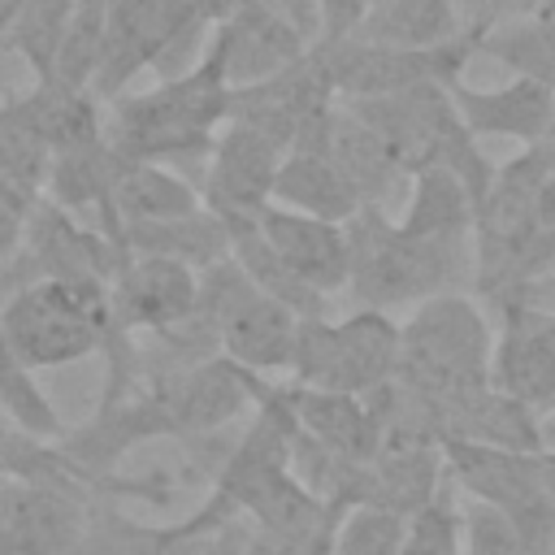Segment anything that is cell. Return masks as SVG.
<instances>
[{
  "label": "cell",
  "instance_id": "cell-41",
  "mask_svg": "<svg viewBox=\"0 0 555 555\" xmlns=\"http://www.w3.org/2000/svg\"><path fill=\"white\" fill-rule=\"evenodd\" d=\"M538 477H542L546 499L555 503V451H538Z\"/></svg>",
  "mask_w": 555,
  "mask_h": 555
},
{
  "label": "cell",
  "instance_id": "cell-15",
  "mask_svg": "<svg viewBox=\"0 0 555 555\" xmlns=\"http://www.w3.org/2000/svg\"><path fill=\"white\" fill-rule=\"evenodd\" d=\"M473 139H507L516 152L538 147L555 126V91L533 78H503L494 87H451Z\"/></svg>",
  "mask_w": 555,
  "mask_h": 555
},
{
  "label": "cell",
  "instance_id": "cell-5",
  "mask_svg": "<svg viewBox=\"0 0 555 555\" xmlns=\"http://www.w3.org/2000/svg\"><path fill=\"white\" fill-rule=\"evenodd\" d=\"M117 330L113 295L91 278L35 282L0 304V338L35 373L104 351Z\"/></svg>",
  "mask_w": 555,
  "mask_h": 555
},
{
  "label": "cell",
  "instance_id": "cell-9",
  "mask_svg": "<svg viewBox=\"0 0 555 555\" xmlns=\"http://www.w3.org/2000/svg\"><path fill=\"white\" fill-rule=\"evenodd\" d=\"M286 152L247 121H225L199 169V199L230 225H251L273 208V182Z\"/></svg>",
  "mask_w": 555,
  "mask_h": 555
},
{
  "label": "cell",
  "instance_id": "cell-2",
  "mask_svg": "<svg viewBox=\"0 0 555 555\" xmlns=\"http://www.w3.org/2000/svg\"><path fill=\"white\" fill-rule=\"evenodd\" d=\"M347 247H351L347 291L356 295L360 308L373 312L416 308L438 295H468L477 282L473 238H455V243L412 238L399 230L395 212L386 208H360L347 221Z\"/></svg>",
  "mask_w": 555,
  "mask_h": 555
},
{
  "label": "cell",
  "instance_id": "cell-33",
  "mask_svg": "<svg viewBox=\"0 0 555 555\" xmlns=\"http://www.w3.org/2000/svg\"><path fill=\"white\" fill-rule=\"evenodd\" d=\"M403 529H408V512H395L382 503H360V507L343 512L330 555H399Z\"/></svg>",
  "mask_w": 555,
  "mask_h": 555
},
{
  "label": "cell",
  "instance_id": "cell-16",
  "mask_svg": "<svg viewBox=\"0 0 555 555\" xmlns=\"http://www.w3.org/2000/svg\"><path fill=\"white\" fill-rule=\"evenodd\" d=\"M260 234L269 238V247L282 256V264L312 286L317 295H338L347 291L351 278V247H347V225L338 221H321L308 212H291V208H269L260 217Z\"/></svg>",
  "mask_w": 555,
  "mask_h": 555
},
{
  "label": "cell",
  "instance_id": "cell-18",
  "mask_svg": "<svg viewBox=\"0 0 555 555\" xmlns=\"http://www.w3.org/2000/svg\"><path fill=\"white\" fill-rule=\"evenodd\" d=\"M282 399H286L299 434H308L325 451L360 460V464H369L377 455V421L369 412V399L312 390V386H295V382H282Z\"/></svg>",
  "mask_w": 555,
  "mask_h": 555
},
{
  "label": "cell",
  "instance_id": "cell-17",
  "mask_svg": "<svg viewBox=\"0 0 555 555\" xmlns=\"http://www.w3.org/2000/svg\"><path fill=\"white\" fill-rule=\"evenodd\" d=\"M334 169L351 182V191L360 195L364 208H403V195H408V173L403 165L390 156V147L377 139V130H369L343 100L330 117V134H325V147H321Z\"/></svg>",
  "mask_w": 555,
  "mask_h": 555
},
{
  "label": "cell",
  "instance_id": "cell-27",
  "mask_svg": "<svg viewBox=\"0 0 555 555\" xmlns=\"http://www.w3.org/2000/svg\"><path fill=\"white\" fill-rule=\"evenodd\" d=\"M477 56L507 69V78H533L555 91V13H525L477 35Z\"/></svg>",
  "mask_w": 555,
  "mask_h": 555
},
{
  "label": "cell",
  "instance_id": "cell-39",
  "mask_svg": "<svg viewBox=\"0 0 555 555\" xmlns=\"http://www.w3.org/2000/svg\"><path fill=\"white\" fill-rule=\"evenodd\" d=\"M551 230H555V169L538 186V234H551Z\"/></svg>",
  "mask_w": 555,
  "mask_h": 555
},
{
  "label": "cell",
  "instance_id": "cell-44",
  "mask_svg": "<svg viewBox=\"0 0 555 555\" xmlns=\"http://www.w3.org/2000/svg\"><path fill=\"white\" fill-rule=\"evenodd\" d=\"M0 555H22V551H17V542H13V533H9L4 525H0Z\"/></svg>",
  "mask_w": 555,
  "mask_h": 555
},
{
  "label": "cell",
  "instance_id": "cell-23",
  "mask_svg": "<svg viewBox=\"0 0 555 555\" xmlns=\"http://www.w3.org/2000/svg\"><path fill=\"white\" fill-rule=\"evenodd\" d=\"M121 247H126V256H160V260H178V264L204 273V269H212L217 260L230 256V230L217 212L199 208L191 217L126 225Z\"/></svg>",
  "mask_w": 555,
  "mask_h": 555
},
{
  "label": "cell",
  "instance_id": "cell-30",
  "mask_svg": "<svg viewBox=\"0 0 555 555\" xmlns=\"http://www.w3.org/2000/svg\"><path fill=\"white\" fill-rule=\"evenodd\" d=\"M48 165H52V152L39 139V130L30 126L22 95L0 100V182H13L22 191L43 195Z\"/></svg>",
  "mask_w": 555,
  "mask_h": 555
},
{
  "label": "cell",
  "instance_id": "cell-42",
  "mask_svg": "<svg viewBox=\"0 0 555 555\" xmlns=\"http://www.w3.org/2000/svg\"><path fill=\"white\" fill-rule=\"evenodd\" d=\"M538 438H542V451H555V408L538 416Z\"/></svg>",
  "mask_w": 555,
  "mask_h": 555
},
{
  "label": "cell",
  "instance_id": "cell-7",
  "mask_svg": "<svg viewBox=\"0 0 555 555\" xmlns=\"http://www.w3.org/2000/svg\"><path fill=\"white\" fill-rule=\"evenodd\" d=\"M195 308L212 321V330L221 338V356L234 360L238 369H247L256 377L291 369L299 317L291 308H282L278 299H269L238 269L234 256H225V260H217L212 269L199 273Z\"/></svg>",
  "mask_w": 555,
  "mask_h": 555
},
{
  "label": "cell",
  "instance_id": "cell-29",
  "mask_svg": "<svg viewBox=\"0 0 555 555\" xmlns=\"http://www.w3.org/2000/svg\"><path fill=\"white\" fill-rule=\"evenodd\" d=\"M0 421L30 434V438H43V442H61L65 438V421L56 412V403L39 390L35 382V369H26L9 343L0 338Z\"/></svg>",
  "mask_w": 555,
  "mask_h": 555
},
{
  "label": "cell",
  "instance_id": "cell-6",
  "mask_svg": "<svg viewBox=\"0 0 555 555\" xmlns=\"http://www.w3.org/2000/svg\"><path fill=\"white\" fill-rule=\"evenodd\" d=\"M399 373V321L390 312L356 308L343 321H299L286 377L295 386L369 399Z\"/></svg>",
  "mask_w": 555,
  "mask_h": 555
},
{
  "label": "cell",
  "instance_id": "cell-19",
  "mask_svg": "<svg viewBox=\"0 0 555 555\" xmlns=\"http://www.w3.org/2000/svg\"><path fill=\"white\" fill-rule=\"evenodd\" d=\"M199 182H191L186 173L169 169V165H147V160H126L117 191H113V208L104 221V234L121 243L126 225H143V221H169V217H191L199 212ZM126 251V247H121Z\"/></svg>",
  "mask_w": 555,
  "mask_h": 555
},
{
  "label": "cell",
  "instance_id": "cell-32",
  "mask_svg": "<svg viewBox=\"0 0 555 555\" xmlns=\"http://www.w3.org/2000/svg\"><path fill=\"white\" fill-rule=\"evenodd\" d=\"M399 555H464V512H460V499H455L451 481L429 503L408 512Z\"/></svg>",
  "mask_w": 555,
  "mask_h": 555
},
{
  "label": "cell",
  "instance_id": "cell-12",
  "mask_svg": "<svg viewBox=\"0 0 555 555\" xmlns=\"http://www.w3.org/2000/svg\"><path fill=\"white\" fill-rule=\"evenodd\" d=\"M490 386L538 416L555 408V317L538 312L533 304L499 308Z\"/></svg>",
  "mask_w": 555,
  "mask_h": 555
},
{
  "label": "cell",
  "instance_id": "cell-11",
  "mask_svg": "<svg viewBox=\"0 0 555 555\" xmlns=\"http://www.w3.org/2000/svg\"><path fill=\"white\" fill-rule=\"evenodd\" d=\"M208 52L217 56L225 82L234 91H247V87H260L278 74H286L291 65H299L312 52V43L278 13L256 9V4H234L221 17V26L212 30Z\"/></svg>",
  "mask_w": 555,
  "mask_h": 555
},
{
  "label": "cell",
  "instance_id": "cell-34",
  "mask_svg": "<svg viewBox=\"0 0 555 555\" xmlns=\"http://www.w3.org/2000/svg\"><path fill=\"white\" fill-rule=\"evenodd\" d=\"M460 512H464V555H529L520 525L503 507L460 494Z\"/></svg>",
  "mask_w": 555,
  "mask_h": 555
},
{
  "label": "cell",
  "instance_id": "cell-24",
  "mask_svg": "<svg viewBox=\"0 0 555 555\" xmlns=\"http://www.w3.org/2000/svg\"><path fill=\"white\" fill-rule=\"evenodd\" d=\"M273 204L321 217V221H338V225H347L364 208L351 182L334 169L325 152H286L278 182H273Z\"/></svg>",
  "mask_w": 555,
  "mask_h": 555
},
{
  "label": "cell",
  "instance_id": "cell-20",
  "mask_svg": "<svg viewBox=\"0 0 555 555\" xmlns=\"http://www.w3.org/2000/svg\"><path fill=\"white\" fill-rule=\"evenodd\" d=\"M121 169H126V156H117L108 139H95V143L56 152L52 165H48L43 199H52L56 208H65V212H74V217L95 212V225L104 230Z\"/></svg>",
  "mask_w": 555,
  "mask_h": 555
},
{
  "label": "cell",
  "instance_id": "cell-10",
  "mask_svg": "<svg viewBox=\"0 0 555 555\" xmlns=\"http://www.w3.org/2000/svg\"><path fill=\"white\" fill-rule=\"evenodd\" d=\"M260 382L256 373L238 369L234 360L217 356L173 382H160V386H143L152 390L160 403H165V416H169V429L178 442H199V438H217L230 421H238L243 412H256L260 403Z\"/></svg>",
  "mask_w": 555,
  "mask_h": 555
},
{
  "label": "cell",
  "instance_id": "cell-35",
  "mask_svg": "<svg viewBox=\"0 0 555 555\" xmlns=\"http://www.w3.org/2000/svg\"><path fill=\"white\" fill-rule=\"evenodd\" d=\"M39 199L43 195H35V191H22L13 182H0V264L13 260V251L22 247L26 225H30V212H35Z\"/></svg>",
  "mask_w": 555,
  "mask_h": 555
},
{
  "label": "cell",
  "instance_id": "cell-21",
  "mask_svg": "<svg viewBox=\"0 0 555 555\" xmlns=\"http://www.w3.org/2000/svg\"><path fill=\"white\" fill-rule=\"evenodd\" d=\"M395 221L412 238H434V243L473 238L477 199H473L468 182L455 178L451 169H425V173H412L403 208Z\"/></svg>",
  "mask_w": 555,
  "mask_h": 555
},
{
  "label": "cell",
  "instance_id": "cell-25",
  "mask_svg": "<svg viewBox=\"0 0 555 555\" xmlns=\"http://www.w3.org/2000/svg\"><path fill=\"white\" fill-rule=\"evenodd\" d=\"M22 104L52 156L104 139V100L91 87H65L52 78L22 91Z\"/></svg>",
  "mask_w": 555,
  "mask_h": 555
},
{
  "label": "cell",
  "instance_id": "cell-22",
  "mask_svg": "<svg viewBox=\"0 0 555 555\" xmlns=\"http://www.w3.org/2000/svg\"><path fill=\"white\" fill-rule=\"evenodd\" d=\"M464 22L455 0H382L360 26H356V43H373V48H408V52H429V48H447L455 39H464Z\"/></svg>",
  "mask_w": 555,
  "mask_h": 555
},
{
  "label": "cell",
  "instance_id": "cell-4",
  "mask_svg": "<svg viewBox=\"0 0 555 555\" xmlns=\"http://www.w3.org/2000/svg\"><path fill=\"white\" fill-rule=\"evenodd\" d=\"M377 139L390 147V156L403 165V173H425V169H451L455 178L468 182L473 199L494 182L499 160L486 156L481 139L464 126L451 87H416L403 95H382V100H343Z\"/></svg>",
  "mask_w": 555,
  "mask_h": 555
},
{
  "label": "cell",
  "instance_id": "cell-45",
  "mask_svg": "<svg viewBox=\"0 0 555 555\" xmlns=\"http://www.w3.org/2000/svg\"><path fill=\"white\" fill-rule=\"evenodd\" d=\"M533 13H555V0H533Z\"/></svg>",
  "mask_w": 555,
  "mask_h": 555
},
{
  "label": "cell",
  "instance_id": "cell-13",
  "mask_svg": "<svg viewBox=\"0 0 555 555\" xmlns=\"http://www.w3.org/2000/svg\"><path fill=\"white\" fill-rule=\"evenodd\" d=\"M108 295H113V317L126 334L134 338L160 334L195 312L199 273L178 260H160V256H126Z\"/></svg>",
  "mask_w": 555,
  "mask_h": 555
},
{
  "label": "cell",
  "instance_id": "cell-38",
  "mask_svg": "<svg viewBox=\"0 0 555 555\" xmlns=\"http://www.w3.org/2000/svg\"><path fill=\"white\" fill-rule=\"evenodd\" d=\"M234 4H256V9L278 13V17L291 22L308 43H317V35H321V0H234Z\"/></svg>",
  "mask_w": 555,
  "mask_h": 555
},
{
  "label": "cell",
  "instance_id": "cell-43",
  "mask_svg": "<svg viewBox=\"0 0 555 555\" xmlns=\"http://www.w3.org/2000/svg\"><path fill=\"white\" fill-rule=\"evenodd\" d=\"M538 152H542V160H546V165L555 169V126H551V134H546V139L538 143Z\"/></svg>",
  "mask_w": 555,
  "mask_h": 555
},
{
  "label": "cell",
  "instance_id": "cell-8",
  "mask_svg": "<svg viewBox=\"0 0 555 555\" xmlns=\"http://www.w3.org/2000/svg\"><path fill=\"white\" fill-rule=\"evenodd\" d=\"M330 69L338 100H382L416 87H460L468 61L477 56V35H464L447 48L408 52V48H373V43H312Z\"/></svg>",
  "mask_w": 555,
  "mask_h": 555
},
{
  "label": "cell",
  "instance_id": "cell-40",
  "mask_svg": "<svg viewBox=\"0 0 555 555\" xmlns=\"http://www.w3.org/2000/svg\"><path fill=\"white\" fill-rule=\"evenodd\" d=\"M520 304H533L538 312H546V317H555V273H546V278H538L529 291H525V299Z\"/></svg>",
  "mask_w": 555,
  "mask_h": 555
},
{
  "label": "cell",
  "instance_id": "cell-28",
  "mask_svg": "<svg viewBox=\"0 0 555 555\" xmlns=\"http://www.w3.org/2000/svg\"><path fill=\"white\" fill-rule=\"evenodd\" d=\"M230 256L238 260V269L269 295L278 299L282 308H291L299 321H312V317H325V295H317L312 286H304L286 264L282 256L269 247V238L260 234V221L251 225H230Z\"/></svg>",
  "mask_w": 555,
  "mask_h": 555
},
{
  "label": "cell",
  "instance_id": "cell-26",
  "mask_svg": "<svg viewBox=\"0 0 555 555\" xmlns=\"http://www.w3.org/2000/svg\"><path fill=\"white\" fill-rule=\"evenodd\" d=\"M74 9L78 0H0V52L22 56L35 82H48Z\"/></svg>",
  "mask_w": 555,
  "mask_h": 555
},
{
  "label": "cell",
  "instance_id": "cell-1",
  "mask_svg": "<svg viewBox=\"0 0 555 555\" xmlns=\"http://www.w3.org/2000/svg\"><path fill=\"white\" fill-rule=\"evenodd\" d=\"M234 87L212 52L178 78H156L147 91H126L104 104V139L126 160L147 165H199L212 152L217 130L230 121Z\"/></svg>",
  "mask_w": 555,
  "mask_h": 555
},
{
  "label": "cell",
  "instance_id": "cell-14",
  "mask_svg": "<svg viewBox=\"0 0 555 555\" xmlns=\"http://www.w3.org/2000/svg\"><path fill=\"white\" fill-rule=\"evenodd\" d=\"M95 503L56 486L22 481L0 473V525L13 533L22 555H65L82 542Z\"/></svg>",
  "mask_w": 555,
  "mask_h": 555
},
{
  "label": "cell",
  "instance_id": "cell-36",
  "mask_svg": "<svg viewBox=\"0 0 555 555\" xmlns=\"http://www.w3.org/2000/svg\"><path fill=\"white\" fill-rule=\"evenodd\" d=\"M455 9H460V22L468 35H486L503 22L533 13V0H455Z\"/></svg>",
  "mask_w": 555,
  "mask_h": 555
},
{
  "label": "cell",
  "instance_id": "cell-37",
  "mask_svg": "<svg viewBox=\"0 0 555 555\" xmlns=\"http://www.w3.org/2000/svg\"><path fill=\"white\" fill-rule=\"evenodd\" d=\"M382 0H321V35L317 43H343Z\"/></svg>",
  "mask_w": 555,
  "mask_h": 555
},
{
  "label": "cell",
  "instance_id": "cell-31",
  "mask_svg": "<svg viewBox=\"0 0 555 555\" xmlns=\"http://www.w3.org/2000/svg\"><path fill=\"white\" fill-rule=\"evenodd\" d=\"M104 35H108V0H78L74 17L65 26L61 52H56L52 78L65 87H91L95 91V74L104 61Z\"/></svg>",
  "mask_w": 555,
  "mask_h": 555
},
{
  "label": "cell",
  "instance_id": "cell-3",
  "mask_svg": "<svg viewBox=\"0 0 555 555\" xmlns=\"http://www.w3.org/2000/svg\"><path fill=\"white\" fill-rule=\"evenodd\" d=\"M494 330L477 295H438L416 304L399 321V373L395 382L429 399L442 416V442L451 412L490 386Z\"/></svg>",
  "mask_w": 555,
  "mask_h": 555
}]
</instances>
